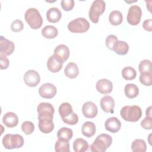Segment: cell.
<instances>
[{"label": "cell", "instance_id": "cell-1", "mask_svg": "<svg viewBox=\"0 0 152 152\" xmlns=\"http://www.w3.org/2000/svg\"><path fill=\"white\" fill-rule=\"evenodd\" d=\"M120 114L126 121L137 122L142 116V110L140 107L137 105L125 106L121 109Z\"/></svg>", "mask_w": 152, "mask_h": 152}, {"label": "cell", "instance_id": "cell-2", "mask_svg": "<svg viewBox=\"0 0 152 152\" xmlns=\"http://www.w3.org/2000/svg\"><path fill=\"white\" fill-rule=\"evenodd\" d=\"M112 142V138L106 134L98 135L92 144L90 145L91 151L93 152H104L109 147Z\"/></svg>", "mask_w": 152, "mask_h": 152}, {"label": "cell", "instance_id": "cell-3", "mask_svg": "<svg viewBox=\"0 0 152 152\" xmlns=\"http://www.w3.org/2000/svg\"><path fill=\"white\" fill-rule=\"evenodd\" d=\"M26 22L33 29L39 28L43 24V18L36 8H30L27 10L24 14Z\"/></svg>", "mask_w": 152, "mask_h": 152}, {"label": "cell", "instance_id": "cell-4", "mask_svg": "<svg viewBox=\"0 0 152 152\" xmlns=\"http://www.w3.org/2000/svg\"><path fill=\"white\" fill-rule=\"evenodd\" d=\"M2 144L5 148L11 150L21 148L24 145V138L19 134H6L2 138Z\"/></svg>", "mask_w": 152, "mask_h": 152}, {"label": "cell", "instance_id": "cell-5", "mask_svg": "<svg viewBox=\"0 0 152 152\" xmlns=\"http://www.w3.org/2000/svg\"><path fill=\"white\" fill-rule=\"evenodd\" d=\"M106 3L103 0H95L93 2L88 12V16L91 21L94 23L99 22V16L104 11Z\"/></svg>", "mask_w": 152, "mask_h": 152}, {"label": "cell", "instance_id": "cell-6", "mask_svg": "<svg viewBox=\"0 0 152 152\" xmlns=\"http://www.w3.org/2000/svg\"><path fill=\"white\" fill-rule=\"evenodd\" d=\"M90 28L89 22L84 18L79 17L71 21L68 24V29L72 33H81L87 31Z\"/></svg>", "mask_w": 152, "mask_h": 152}, {"label": "cell", "instance_id": "cell-7", "mask_svg": "<svg viewBox=\"0 0 152 152\" xmlns=\"http://www.w3.org/2000/svg\"><path fill=\"white\" fill-rule=\"evenodd\" d=\"M141 15L142 11L141 8L137 5H131L128 10L126 20L129 24L137 26L141 21Z\"/></svg>", "mask_w": 152, "mask_h": 152}, {"label": "cell", "instance_id": "cell-8", "mask_svg": "<svg viewBox=\"0 0 152 152\" xmlns=\"http://www.w3.org/2000/svg\"><path fill=\"white\" fill-rule=\"evenodd\" d=\"M38 113V119L43 118H53L55 112L54 107L49 103L42 102L40 103L37 107Z\"/></svg>", "mask_w": 152, "mask_h": 152}, {"label": "cell", "instance_id": "cell-9", "mask_svg": "<svg viewBox=\"0 0 152 152\" xmlns=\"http://www.w3.org/2000/svg\"><path fill=\"white\" fill-rule=\"evenodd\" d=\"M23 79L25 84L30 87H36L40 81L39 74L33 69L26 71L24 75Z\"/></svg>", "mask_w": 152, "mask_h": 152}, {"label": "cell", "instance_id": "cell-10", "mask_svg": "<svg viewBox=\"0 0 152 152\" xmlns=\"http://www.w3.org/2000/svg\"><path fill=\"white\" fill-rule=\"evenodd\" d=\"M56 87L51 83H47L42 84L39 88V95L45 99H52L56 94Z\"/></svg>", "mask_w": 152, "mask_h": 152}, {"label": "cell", "instance_id": "cell-11", "mask_svg": "<svg viewBox=\"0 0 152 152\" xmlns=\"http://www.w3.org/2000/svg\"><path fill=\"white\" fill-rule=\"evenodd\" d=\"M70 52L68 47L61 44L57 46L54 50V56L62 63H64L69 58Z\"/></svg>", "mask_w": 152, "mask_h": 152}, {"label": "cell", "instance_id": "cell-12", "mask_svg": "<svg viewBox=\"0 0 152 152\" xmlns=\"http://www.w3.org/2000/svg\"><path fill=\"white\" fill-rule=\"evenodd\" d=\"M15 49L14 43L3 36L0 37V52L1 55L8 56L12 53Z\"/></svg>", "mask_w": 152, "mask_h": 152}, {"label": "cell", "instance_id": "cell-13", "mask_svg": "<svg viewBox=\"0 0 152 152\" xmlns=\"http://www.w3.org/2000/svg\"><path fill=\"white\" fill-rule=\"evenodd\" d=\"M82 112L86 118H93L96 117L97 114V107L93 102H87L83 105Z\"/></svg>", "mask_w": 152, "mask_h": 152}, {"label": "cell", "instance_id": "cell-14", "mask_svg": "<svg viewBox=\"0 0 152 152\" xmlns=\"http://www.w3.org/2000/svg\"><path fill=\"white\" fill-rule=\"evenodd\" d=\"M96 88L97 91L101 94H108L112 91L113 84L107 79H101L96 83Z\"/></svg>", "mask_w": 152, "mask_h": 152}, {"label": "cell", "instance_id": "cell-15", "mask_svg": "<svg viewBox=\"0 0 152 152\" xmlns=\"http://www.w3.org/2000/svg\"><path fill=\"white\" fill-rule=\"evenodd\" d=\"M100 104L102 109L106 113H113L115 107V101L112 97L110 96H103L100 102Z\"/></svg>", "mask_w": 152, "mask_h": 152}, {"label": "cell", "instance_id": "cell-16", "mask_svg": "<svg viewBox=\"0 0 152 152\" xmlns=\"http://www.w3.org/2000/svg\"><path fill=\"white\" fill-rule=\"evenodd\" d=\"M104 126L107 131L116 133L121 129V122L116 117H110L105 121Z\"/></svg>", "mask_w": 152, "mask_h": 152}, {"label": "cell", "instance_id": "cell-17", "mask_svg": "<svg viewBox=\"0 0 152 152\" xmlns=\"http://www.w3.org/2000/svg\"><path fill=\"white\" fill-rule=\"evenodd\" d=\"M38 126L39 130L44 133L48 134L52 132L54 128V124L52 119L43 118L39 119Z\"/></svg>", "mask_w": 152, "mask_h": 152}, {"label": "cell", "instance_id": "cell-18", "mask_svg": "<svg viewBox=\"0 0 152 152\" xmlns=\"http://www.w3.org/2000/svg\"><path fill=\"white\" fill-rule=\"evenodd\" d=\"M2 122L8 128H13L17 125L18 122V118L14 112H7L2 118Z\"/></svg>", "mask_w": 152, "mask_h": 152}, {"label": "cell", "instance_id": "cell-19", "mask_svg": "<svg viewBox=\"0 0 152 152\" xmlns=\"http://www.w3.org/2000/svg\"><path fill=\"white\" fill-rule=\"evenodd\" d=\"M63 63L56 58L54 55L50 56L47 61V67L48 69L53 73L59 72L62 68Z\"/></svg>", "mask_w": 152, "mask_h": 152}, {"label": "cell", "instance_id": "cell-20", "mask_svg": "<svg viewBox=\"0 0 152 152\" xmlns=\"http://www.w3.org/2000/svg\"><path fill=\"white\" fill-rule=\"evenodd\" d=\"M62 17L60 10L56 7L50 8L46 12V18L50 23H55L58 22Z\"/></svg>", "mask_w": 152, "mask_h": 152}, {"label": "cell", "instance_id": "cell-21", "mask_svg": "<svg viewBox=\"0 0 152 152\" xmlns=\"http://www.w3.org/2000/svg\"><path fill=\"white\" fill-rule=\"evenodd\" d=\"M65 76L68 78L73 79L76 78L79 74V68L78 65L74 62L68 63L64 69Z\"/></svg>", "mask_w": 152, "mask_h": 152}, {"label": "cell", "instance_id": "cell-22", "mask_svg": "<svg viewBox=\"0 0 152 152\" xmlns=\"http://www.w3.org/2000/svg\"><path fill=\"white\" fill-rule=\"evenodd\" d=\"M112 50L118 55H124L128 52L129 45L125 41L118 40L113 45Z\"/></svg>", "mask_w": 152, "mask_h": 152}, {"label": "cell", "instance_id": "cell-23", "mask_svg": "<svg viewBox=\"0 0 152 152\" xmlns=\"http://www.w3.org/2000/svg\"><path fill=\"white\" fill-rule=\"evenodd\" d=\"M82 134L86 137H91L95 134L96 125L93 122L87 121L83 124L81 128Z\"/></svg>", "mask_w": 152, "mask_h": 152}, {"label": "cell", "instance_id": "cell-24", "mask_svg": "<svg viewBox=\"0 0 152 152\" xmlns=\"http://www.w3.org/2000/svg\"><path fill=\"white\" fill-rule=\"evenodd\" d=\"M42 36L49 39H54L56 37L58 34V29L53 26L48 25L43 27L42 30Z\"/></svg>", "mask_w": 152, "mask_h": 152}, {"label": "cell", "instance_id": "cell-25", "mask_svg": "<svg viewBox=\"0 0 152 152\" xmlns=\"http://www.w3.org/2000/svg\"><path fill=\"white\" fill-rule=\"evenodd\" d=\"M89 145L87 141L83 138H77L73 142V148L75 152H84L88 149Z\"/></svg>", "mask_w": 152, "mask_h": 152}, {"label": "cell", "instance_id": "cell-26", "mask_svg": "<svg viewBox=\"0 0 152 152\" xmlns=\"http://www.w3.org/2000/svg\"><path fill=\"white\" fill-rule=\"evenodd\" d=\"M124 92L128 98L133 99L138 95L139 88L135 84L129 83L126 84L125 86Z\"/></svg>", "mask_w": 152, "mask_h": 152}, {"label": "cell", "instance_id": "cell-27", "mask_svg": "<svg viewBox=\"0 0 152 152\" xmlns=\"http://www.w3.org/2000/svg\"><path fill=\"white\" fill-rule=\"evenodd\" d=\"M123 20L122 14L118 10L112 11L109 16V21L113 26H118L121 24Z\"/></svg>", "mask_w": 152, "mask_h": 152}, {"label": "cell", "instance_id": "cell-28", "mask_svg": "<svg viewBox=\"0 0 152 152\" xmlns=\"http://www.w3.org/2000/svg\"><path fill=\"white\" fill-rule=\"evenodd\" d=\"M72 130L69 128H61L57 132V137L59 140H63L69 141L72 138Z\"/></svg>", "mask_w": 152, "mask_h": 152}, {"label": "cell", "instance_id": "cell-29", "mask_svg": "<svg viewBox=\"0 0 152 152\" xmlns=\"http://www.w3.org/2000/svg\"><path fill=\"white\" fill-rule=\"evenodd\" d=\"M131 150L134 152H145L147 150V145L145 141L141 139L135 140L131 144Z\"/></svg>", "mask_w": 152, "mask_h": 152}, {"label": "cell", "instance_id": "cell-30", "mask_svg": "<svg viewBox=\"0 0 152 152\" xmlns=\"http://www.w3.org/2000/svg\"><path fill=\"white\" fill-rule=\"evenodd\" d=\"M122 76L126 80H132L137 76V72L131 66H125L122 70Z\"/></svg>", "mask_w": 152, "mask_h": 152}, {"label": "cell", "instance_id": "cell-31", "mask_svg": "<svg viewBox=\"0 0 152 152\" xmlns=\"http://www.w3.org/2000/svg\"><path fill=\"white\" fill-rule=\"evenodd\" d=\"M59 113L61 117V119L65 118L73 112L72 107L71 105L68 102L62 103L59 107Z\"/></svg>", "mask_w": 152, "mask_h": 152}, {"label": "cell", "instance_id": "cell-32", "mask_svg": "<svg viewBox=\"0 0 152 152\" xmlns=\"http://www.w3.org/2000/svg\"><path fill=\"white\" fill-rule=\"evenodd\" d=\"M55 150L56 152H69V143L68 141L59 140L55 144Z\"/></svg>", "mask_w": 152, "mask_h": 152}, {"label": "cell", "instance_id": "cell-33", "mask_svg": "<svg viewBox=\"0 0 152 152\" xmlns=\"http://www.w3.org/2000/svg\"><path fill=\"white\" fill-rule=\"evenodd\" d=\"M138 69L140 73H151V62L148 59H144L141 61L139 64Z\"/></svg>", "mask_w": 152, "mask_h": 152}, {"label": "cell", "instance_id": "cell-34", "mask_svg": "<svg viewBox=\"0 0 152 152\" xmlns=\"http://www.w3.org/2000/svg\"><path fill=\"white\" fill-rule=\"evenodd\" d=\"M21 129L26 135H30L34 131V125L30 121H25L21 125Z\"/></svg>", "mask_w": 152, "mask_h": 152}, {"label": "cell", "instance_id": "cell-35", "mask_svg": "<svg viewBox=\"0 0 152 152\" xmlns=\"http://www.w3.org/2000/svg\"><path fill=\"white\" fill-rule=\"evenodd\" d=\"M140 83L146 86H150L151 85V73L142 72L140 75Z\"/></svg>", "mask_w": 152, "mask_h": 152}, {"label": "cell", "instance_id": "cell-36", "mask_svg": "<svg viewBox=\"0 0 152 152\" xmlns=\"http://www.w3.org/2000/svg\"><path fill=\"white\" fill-rule=\"evenodd\" d=\"M62 121L66 124L70 125H74L78 122V116L77 114L72 112L69 115L62 118Z\"/></svg>", "mask_w": 152, "mask_h": 152}, {"label": "cell", "instance_id": "cell-37", "mask_svg": "<svg viewBox=\"0 0 152 152\" xmlns=\"http://www.w3.org/2000/svg\"><path fill=\"white\" fill-rule=\"evenodd\" d=\"M24 28V24L21 20H15L11 24V29L14 32L21 31Z\"/></svg>", "mask_w": 152, "mask_h": 152}, {"label": "cell", "instance_id": "cell-38", "mask_svg": "<svg viewBox=\"0 0 152 152\" xmlns=\"http://www.w3.org/2000/svg\"><path fill=\"white\" fill-rule=\"evenodd\" d=\"M61 5L62 8L66 11H69L74 7V0H62L61 2Z\"/></svg>", "mask_w": 152, "mask_h": 152}, {"label": "cell", "instance_id": "cell-39", "mask_svg": "<svg viewBox=\"0 0 152 152\" xmlns=\"http://www.w3.org/2000/svg\"><path fill=\"white\" fill-rule=\"evenodd\" d=\"M118 40L117 37L113 34H110V35L107 36L105 40V43H106L107 48L110 50H112L113 45Z\"/></svg>", "mask_w": 152, "mask_h": 152}, {"label": "cell", "instance_id": "cell-40", "mask_svg": "<svg viewBox=\"0 0 152 152\" xmlns=\"http://www.w3.org/2000/svg\"><path fill=\"white\" fill-rule=\"evenodd\" d=\"M152 117L146 116L141 122V126L145 129H151Z\"/></svg>", "mask_w": 152, "mask_h": 152}, {"label": "cell", "instance_id": "cell-41", "mask_svg": "<svg viewBox=\"0 0 152 152\" xmlns=\"http://www.w3.org/2000/svg\"><path fill=\"white\" fill-rule=\"evenodd\" d=\"M0 61H1V69H6L9 66L10 62L8 59L5 55H0Z\"/></svg>", "mask_w": 152, "mask_h": 152}, {"label": "cell", "instance_id": "cell-42", "mask_svg": "<svg viewBox=\"0 0 152 152\" xmlns=\"http://www.w3.org/2000/svg\"><path fill=\"white\" fill-rule=\"evenodd\" d=\"M142 27L144 30L148 31H151L152 30V20L148 19L144 21L142 23Z\"/></svg>", "mask_w": 152, "mask_h": 152}, {"label": "cell", "instance_id": "cell-43", "mask_svg": "<svg viewBox=\"0 0 152 152\" xmlns=\"http://www.w3.org/2000/svg\"><path fill=\"white\" fill-rule=\"evenodd\" d=\"M145 115L146 116H148V117H152L151 116V106H149L145 112Z\"/></svg>", "mask_w": 152, "mask_h": 152}]
</instances>
